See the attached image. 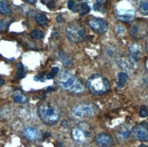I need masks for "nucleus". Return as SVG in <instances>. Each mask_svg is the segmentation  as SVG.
<instances>
[{"label":"nucleus","instance_id":"1","mask_svg":"<svg viewBox=\"0 0 148 147\" xmlns=\"http://www.w3.org/2000/svg\"><path fill=\"white\" fill-rule=\"evenodd\" d=\"M37 112L42 122L47 125H54L57 124L61 118V111L59 107L50 102L40 104Z\"/></svg>","mask_w":148,"mask_h":147},{"label":"nucleus","instance_id":"2","mask_svg":"<svg viewBox=\"0 0 148 147\" xmlns=\"http://www.w3.org/2000/svg\"><path fill=\"white\" fill-rule=\"evenodd\" d=\"M58 84L62 89L73 94H80L85 90V86L80 80L67 71H63L59 75Z\"/></svg>","mask_w":148,"mask_h":147},{"label":"nucleus","instance_id":"3","mask_svg":"<svg viewBox=\"0 0 148 147\" xmlns=\"http://www.w3.org/2000/svg\"><path fill=\"white\" fill-rule=\"evenodd\" d=\"M87 87L94 95H102L109 91L110 84L104 75L94 74L87 80Z\"/></svg>","mask_w":148,"mask_h":147},{"label":"nucleus","instance_id":"4","mask_svg":"<svg viewBox=\"0 0 148 147\" xmlns=\"http://www.w3.org/2000/svg\"><path fill=\"white\" fill-rule=\"evenodd\" d=\"M66 34L68 40L73 43H79L85 39L86 29L79 24L72 23L68 25V27H66Z\"/></svg>","mask_w":148,"mask_h":147},{"label":"nucleus","instance_id":"5","mask_svg":"<svg viewBox=\"0 0 148 147\" xmlns=\"http://www.w3.org/2000/svg\"><path fill=\"white\" fill-rule=\"evenodd\" d=\"M95 114V108L91 104H85L82 103L75 105L71 113V116L73 118L75 119H84L92 117Z\"/></svg>","mask_w":148,"mask_h":147},{"label":"nucleus","instance_id":"6","mask_svg":"<svg viewBox=\"0 0 148 147\" xmlns=\"http://www.w3.org/2000/svg\"><path fill=\"white\" fill-rule=\"evenodd\" d=\"M72 136L75 141L85 143L90 136V127L86 123H81L75 126L72 131Z\"/></svg>","mask_w":148,"mask_h":147},{"label":"nucleus","instance_id":"7","mask_svg":"<svg viewBox=\"0 0 148 147\" xmlns=\"http://www.w3.org/2000/svg\"><path fill=\"white\" fill-rule=\"evenodd\" d=\"M132 133H134V137L140 141H148V124L142 123L136 125L133 128Z\"/></svg>","mask_w":148,"mask_h":147},{"label":"nucleus","instance_id":"8","mask_svg":"<svg viewBox=\"0 0 148 147\" xmlns=\"http://www.w3.org/2000/svg\"><path fill=\"white\" fill-rule=\"evenodd\" d=\"M88 25L97 34H105L107 31V23L99 18H92L88 21Z\"/></svg>","mask_w":148,"mask_h":147},{"label":"nucleus","instance_id":"9","mask_svg":"<svg viewBox=\"0 0 148 147\" xmlns=\"http://www.w3.org/2000/svg\"><path fill=\"white\" fill-rule=\"evenodd\" d=\"M95 143L99 147H112L114 145L113 137L106 133H100L95 138Z\"/></svg>","mask_w":148,"mask_h":147},{"label":"nucleus","instance_id":"10","mask_svg":"<svg viewBox=\"0 0 148 147\" xmlns=\"http://www.w3.org/2000/svg\"><path fill=\"white\" fill-rule=\"evenodd\" d=\"M134 11L130 9H117L115 17L122 22H130L134 18Z\"/></svg>","mask_w":148,"mask_h":147},{"label":"nucleus","instance_id":"11","mask_svg":"<svg viewBox=\"0 0 148 147\" xmlns=\"http://www.w3.org/2000/svg\"><path fill=\"white\" fill-rule=\"evenodd\" d=\"M145 34H146V25L140 23V22H136L132 25V27L130 29V35L134 37H138L142 36Z\"/></svg>","mask_w":148,"mask_h":147},{"label":"nucleus","instance_id":"12","mask_svg":"<svg viewBox=\"0 0 148 147\" xmlns=\"http://www.w3.org/2000/svg\"><path fill=\"white\" fill-rule=\"evenodd\" d=\"M129 54H130V58L134 61V62H138L140 60L141 55H142V47L139 44H132L129 46Z\"/></svg>","mask_w":148,"mask_h":147},{"label":"nucleus","instance_id":"13","mask_svg":"<svg viewBox=\"0 0 148 147\" xmlns=\"http://www.w3.org/2000/svg\"><path fill=\"white\" fill-rule=\"evenodd\" d=\"M136 62L133 61L130 57H124V58H121L118 61V66L124 69L125 71H132L134 68H136Z\"/></svg>","mask_w":148,"mask_h":147},{"label":"nucleus","instance_id":"14","mask_svg":"<svg viewBox=\"0 0 148 147\" xmlns=\"http://www.w3.org/2000/svg\"><path fill=\"white\" fill-rule=\"evenodd\" d=\"M24 135L30 141H36L40 137V133L34 127H27L24 130Z\"/></svg>","mask_w":148,"mask_h":147},{"label":"nucleus","instance_id":"15","mask_svg":"<svg viewBox=\"0 0 148 147\" xmlns=\"http://www.w3.org/2000/svg\"><path fill=\"white\" fill-rule=\"evenodd\" d=\"M13 99H14L15 103L16 104H25L27 101V96L20 91V90H16L13 94Z\"/></svg>","mask_w":148,"mask_h":147},{"label":"nucleus","instance_id":"16","mask_svg":"<svg viewBox=\"0 0 148 147\" xmlns=\"http://www.w3.org/2000/svg\"><path fill=\"white\" fill-rule=\"evenodd\" d=\"M131 133H132V130L130 128H128V127H122L117 133V138L120 141H124V140H126L129 137Z\"/></svg>","mask_w":148,"mask_h":147},{"label":"nucleus","instance_id":"17","mask_svg":"<svg viewBox=\"0 0 148 147\" xmlns=\"http://www.w3.org/2000/svg\"><path fill=\"white\" fill-rule=\"evenodd\" d=\"M12 12L9 4L5 0H0V14L8 15Z\"/></svg>","mask_w":148,"mask_h":147},{"label":"nucleus","instance_id":"18","mask_svg":"<svg viewBox=\"0 0 148 147\" xmlns=\"http://www.w3.org/2000/svg\"><path fill=\"white\" fill-rule=\"evenodd\" d=\"M118 83H117V87L122 88L125 85L126 81L128 80V75L125 72H120L118 73Z\"/></svg>","mask_w":148,"mask_h":147},{"label":"nucleus","instance_id":"19","mask_svg":"<svg viewBox=\"0 0 148 147\" xmlns=\"http://www.w3.org/2000/svg\"><path fill=\"white\" fill-rule=\"evenodd\" d=\"M36 23L38 25H41V27H45V25H47V22H48L47 16H45V15H43V14H38V15H36Z\"/></svg>","mask_w":148,"mask_h":147},{"label":"nucleus","instance_id":"20","mask_svg":"<svg viewBox=\"0 0 148 147\" xmlns=\"http://www.w3.org/2000/svg\"><path fill=\"white\" fill-rule=\"evenodd\" d=\"M139 8L142 14L148 15V0H142V1L140 2Z\"/></svg>","mask_w":148,"mask_h":147},{"label":"nucleus","instance_id":"21","mask_svg":"<svg viewBox=\"0 0 148 147\" xmlns=\"http://www.w3.org/2000/svg\"><path fill=\"white\" fill-rule=\"evenodd\" d=\"M30 36L34 39H42L44 37V33L39 29H35L30 33Z\"/></svg>","mask_w":148,"mask_h":147},{"label":"nucleus","instance_id":"22","mask_svg":"<svg viewBox=\"0 0 148 147\" xmlns=\"http://www.w3.org/2000/svg\"><path fill=\"white\" fill-rule=\"evenodd\" d=\"M17 70H16V76L18 78H23L24 76H25V69H24V66L23 65L20 63V64H18L17 65Z\"/></svg>","mask_w":148,"mask_h":147},{"label":"nucleus","instance_id":"23","mask_svg":"<svg viewBox=\"0 0 148 147\" xmlns=\"http://www.w3.org/2000/svg\"><path fill=\"white\" fill-rule=\"evenodd\" d=\"M59 57H60V60L63 62V64L64 65H66V66H68V65H70L72 62H71V60H70L68 57L64 54V52H62V51H60L59 52Z\"/></svg>","mask_w":148,"mask_h":147},{"label":"nucleus","instance_id":"24","mask_svg":"<svg viewBox=\"0 0 148 147\" xmlns=\"http://www.w3.org/2000/svg\"><path fill=\"white\" fill-rule=\"evenodd\" d=\"M89 11H90L89 5L86 3H82L80 5V15L81 16L86 15L87 13H89Z\"/></svg>","mask_w":148,"mask_h":147},{"label":"nucleus","instance_id":"25","mask_svg":"<svg viewBox=\"0 0 148 147\" xmlns=\"http://www.w3.org/2000/svg\"><path fill=\"white\" fill-rule=\"evenodd\" d=\"M67 6L70 10H72L73 12H75L76 11V4L74 0H69L68 3H67Z\"/></svg>","mask_w":148,"mask_h":147},{"label":"nucleus","instance_id":"26","mask_svg":"<svg viewBox=\"0 0 148 147\" xmlns=\"http://www.w3.org/2000/svg\"><path fill=\"white\" fill-rule=\"evenodd\" d=\"M148 116V112L145 106H142L140 109V116L141 117H146Z\"/></svg>","mask_w":148,"mask_h":147},{"label":"nucleus","instance_id":"27","mask_svg":"<svg viewBox=\"0 0 148 147\" xmlns=\"http://www.w3.org/2000/svg\"><path fill=\"white\" fill-rule=\"evenodd\" d=\"M115 30L118 34H124L125 33V27L122 25H118L116 27H115Z\"/></svg>","mask_w":148,"mask_h":147},{"label":"nucleus","instance_id":"28","mask_svg":"<svg viewBox=\"0 0 148 147\" xmlns=\"http://www.w3.org/2000/svg\"><path fill=\"white\" fill-rule=\"evenodd\" d=\"M6 27H8V23H6L5 20H0V31L5 30Z\"/></svg>","mask_w":148,"mask_h":147},{"label":"nucleus","instance_id":"29","mask_svg":"<svg viewBox=\"0 0 148 147\" xmlns=\"http://www.w3.org/2000/svg\"><path fill=\"white\" fill-rule=\"evenodd\" d=\"M102 8H105L104 6H103V5H100L98 3H95L94 5V10H95V11H101V12H103Z\"/></svg>","mask_w":148,"mask_h":147},{"label":"nucleus","instance_id":"30","mask_svg":"<svg viewBox=\"0 0 148 147\" xmlns=\"http://www.w3.org/2000/svg\"><path fill=\"white\" fill-rule=\"evenodd\" d=\"M34 79L36 81H40V82H45V80H46V78L43 77L42 75H36V76H35V77H34Z\"/></svg>","mask_w":148,"mask_h":147},{"label":"nucleus","instance_id":"31","mask_svg":"<svg viewBox=\"0 0 148 147\" xmlns=\"http://www.w3.org/2000/svg\"><path fill=\"white\" fill-rule=\"evenodd\" d=\"M47 6H48V8H50V9H53L54 8H55V1H49L48 3H47Z\"/></svg>","mask_w":148,"mask_h":147},{"label":"nucleus","instance_id":"32","mask_svg":"<svg viewBox=\"0 0 148 147\" xmlns=\"http://www.w3.org/2000/svg\"><path fill=\"white\" fill-rule=\"evenodd\" d=\"M58 71H59L58 67H53V68H52V71H51V73H52L54 75H56L57 73H58Z\"/></svg>","mask_w":148,"mask_h":147},{"label":"nucleus","instance_id":"33","mask_svg":"<svg viewBox=\"0 0 148 147\" xmlns=\"http://www.w3.org/2000/svg\"><path fill=\"white\" fill-rule=\"evenodd\" d=\"M106 2V0H96V2H95V3H98V4H100V5H104Z\"/></svg>","mask_w":148,"mask_h":147},{"label":"nucleus","instance_id":"34","mask_svg":"<svg viewBox=\"0 0 148 147\" xmlns=\"http://www.w3.org/2000/svg\"><path fill=\"white\" fill-rule=\"evenodd\" d=\"M56 19H57V21H58V23H63V21H64V19L62 18L61 16H58L56 17Z\"/></svg>","mask_w":148,"mask_h":147},{"label":"nucleus","instance_id":"35","mask_svg":"<svg viewBox=\"0 0 148 147\" xmlns=\"http://www.w3.org/2000/svg\"><path fill=\"white\" fill-rule=\"evenodd\" d=\"M24 1L27 2V3H30V4H35L37 0H24Z\"/></svg>","mask_w":148,"mask_h":147},{"label":"nucleus","instance_id":"36","mask_svg":"<svg viewBox=\"0 0 148 147\" xmlns=\"http://www.w3.org/2000/svg\"><path fill=\"white\" fill-rule=\"evenodd\" d=\"M54 76H55V75H54L52 73H50V74H48V75H47V79H52V78L54 77Z\"/></svg>","mask_w":148,"mask_h":147},{"label":"nucleus","instance_id":"37","mask_svg":"<svg viewBox=\"0 0 148 147\" xmlns=\"http://www.w3.org/2000/svg\"><path fill=\"white\" fill-rule=\"evenodd\" d=\"M5 84V80L0 77V85H3Z\"/></svg>","mask_w":148,"mask_h":147},{"label":"nucleus","instance_id":"38","mask_svg":"<svg viewBox=\"0 0 148 147\" xmlns=\"http://www.w3.org/2000/svg\"><path fill=\"white\" fill-rule=\"evenodd\" d=\"M41 1H42L43 4H47L49 1H51V0H41Z\"/></svg>","mask_w":148,"mask_h":147},{"label":"nucleus","instance_id":"39","mask_svg":"<svg viewBox=\"0 0 148 147\" xmlns=\"http://www.w3.org/2000/svg\"><path fill=\"white\" fill-rule=\"evenodd\" d=\"M145 48H146V50L148 51V39H147V42H146V46H145Z\"/></svg>","mask_w":148,"mask_h":147},{"label":"nucleus","instance_id":"40","mask_svg":"<svg viewBox=\"0 0 148 147\" xmlns=\"http://www.w3.org/2000/svg\"><path fill=\"white\" fill-rule=\"evenodd\" d=\"M145 65H146V68L148 69V59H147V61H146V64H145Z\"/></svg>","mask_w":148,"mask_h":147},{"label":"nucleus","instance_id":"41","mask_svg":"<svg viewBox=\"0 0 148 147\" xmlns=\"http://www.w3.org/2000/svg\"><path fill=\"white\" fill-rule=\"evenodd\" d=\"M140 147H146V145H145V144H141Z\"/></svg>","mask_w":148,"mask_h":147}]
</instances>
